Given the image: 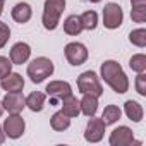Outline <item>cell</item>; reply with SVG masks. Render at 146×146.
<instances>
[{"instance_id": "6da1fadb", "label": "cell", "mask_w": 146, "mask_h": 146, "mask_svg": "<svg viewBox=\"0 0 146 146\" xmlns=\"http://www.w3.org/2000/svg\"><path fill=\"white\" fill-rule=\"evenodd\" d=\"M100 72H102V78L103 81L119 95L125 93L129 90V79L125 76V72L122 70L120 64L115 62V60H105L100 67Z\"/></svg>"}, {"instance_id": "7a4b0ae2", "label": "cell", "mask_w": 146, "mask_h": 146, "mask_svg": "<svg viewBox=\"0 0 146 146\" xmlns=\"http://www.w3.org/2000/svg\"><path fill=\"white\" fill-rule=\"evenodd\" d=\"M65 9V0H45L43 5V26L48 31H53L58 26V19Z\"/></svg>"}, {"instance_id": "3957f363", "label": "cell", "mask_w": 146, "mask_h": 146, "mask_svg": "<svg viewBox=\"0 0 146 146\" xmlns=\"http://www.w3.org/2000/svg\"><path fill=\"white\" fill-rule=\"evenodd\" d=\"M53 74V62L46 57H38L28 65V76L33 83L40 84Z\"/></svg>"}, {"instance_id": "277c9868", "label": "cell", "mask_w": 146, "mask_h": 146, "mask_svg": "<svg viewBox=\"0 0 146 146\" xmlns=\"http://www.w3.org/2000/svg\"><path fill=\"white\" fill-rule=\"evenodd\" d=\"M78 90L83 95H93L96 98L103 95V88L100 84V79L93 70H86L78 78Z\"/></svg>"}, {"instance_id": "5b68a950", "label": "cell", "mask_w": 146, "mask_h": 146, "mask_svg": "<svg viewBox=\"0 0 146 146\" xmlns=\"http://www.w3.org/2000/svg\"><path fill=\"white\" fill-rule=\"evenodd\" d=\"M124 21V12H122V7L119 4H107L103 7V24L105 28L108 29H117Z\"/></svg>"}, {"instance_id": "8992f818", "label": "cell", "mask_w": 146, "mask_h": 146, "mask_svg": "<svg viewBox=\"0 0 146 146\" xmlns=\"http://www.w3.org/2000/svg\"><path fill=\"white\" fill-rule=\"evenodd\" d=\"M5 136H9L11 139H17L23 136L24 129H26V122L24 119L19 115V113H11L5 120H4V125H2Z\"/></svg>"}, {"instance_id": "52a82bcc", "label": "cell", "mask_w": 146, "mask_h": 146, "mask_svg": "<svg viewBox=\"0 0 146 146\" xmlns=\"http://www.w3.org/2000/svg\"><path fill=\"white\" fill-rule=\"evenodd\" d=\"M65 58L70 65H81L88 58V50L83 43L72 41V43L65 45Z\"/></svg>"}, {"instance_id": "ba28073f", "label": "cell", "mask_w": 146, "mask_h": 146, "mask_svg": "<svg viewBox=\"0 0 146 146\" xmlns=\"http://www.w3.org/2000/svg\"><path fill=\"white\" fill-rule=\"evenodd\" d=\"M108 141H110L112 146H129V144H132V143L141 144L139 141L134 139V134H132V131H131L127 125H120V127L113 129Z\"/></svg>"}, {"instance_id": "9c48e42d", "label": "cell", "mask_w": 146, "mask_h": 146, "mask_svg": "<svg viewBox=\"0 0 146 146\" xmlns=\"http://www.w3.org/2000/svg\"><path fill=\"white\" fill-rule=\"evenodd\" d=\"M4 110H7L9 113H21L23 108L26 107V98L23 96L21 91H9L4 100H2Z\"/></svg>"}, {"instance_id": "30bf717a", "label": "cell", "mask_w": 146, "mask_h": 146, "mask_svg": "<svg viewBox=\"0 0 146 146\" xmlns=\"http://www.w3.org/2000/svg\"><path fill=\"white\" fill-rule=\"evenodd\" d=\"M46 95L52 98V102H57V100H64L65 96L72 95V88L69 83L65 81H50L46 84Z\"/></svg>"}, {"instance_id": "8fae6325", "label": "cell", "mask_w": 146, "mask_h": 146, "mask_svg": "<svg viewBox=\"0 0 146 146\" xmlns=\"http://www.w3.org/2000/svg\"><path fill=\"white\" fill-rule=\"evenodd\" d=\"M103 134H105V122L102 119H95V115L90 119L88 125H86V131H84V137L86 141L90 143H98L103 139Z\"/></svg>"}, {"instance_id": "7c38bea8", "label": "cell", "mask_w": 146, "mask_h": 146, "mask_svg": "<svg viewBox=\"0 0 146 146\" xmlns=\"http://www.w3.org/2000/svg\"><path fill=\"white\" fill-rule=\"evenodd\" d=\"M0 86H2L4 91H23L24 88V79L21 74H17V72H11V74H7L4 79H0Z\"/></svg>"}, {"instance_id": "4fadbf2b", "label": "cell", "mask_w": 146, "mask_h": 146, "mask_svg": "<svg viewBox=\"0 0 146 146\" xmlns=\"http://www.w3.org/2000/svg\"><path fill=\"white\" fill-rule=\"evenodd\" d=\"M29 55H31L29 45L19 41V43H16V45L12 46V50H11V62L16 64V65H23V64L29 58Z\"/></svg>"}, {"instance_id": "5bb4252c", "label": "cell", "mask_w": 146, "mask_h": 146, "mask_svg": "<svg viewBox=\"0 0 146 146\" xmlns=\"http://www.w3.org/2000/svg\"><path fill=\"white\" fill-rule=\"evenodd\" d=\"M31 14H33L31 5L26 4V2H19V4H16L14 9H12V19H14L16 23H19V24L28 23V21L31 19Z\"/></svg>"}, {"instance_id": "9a60e30c", "label": "cell", "mask_w": 146, "mask_h": 146, "mask_svg": "<svg viewBox=\"0 0 146 146\" xmlns=\"http://www.w3.org/2000/svg\"><path fill=\"white\" fill-rule=\"evenodd\" d=\"M62 112L65 115H69L70 119L72 117H78L81 113V108H79V100L74 96V95H69L62 100Z\"/></svg>"}, {"instance_id": "2e32d148", "label": "cell", "mask_w": 146, "mask_h": 146, "mask_svg": "<svg viewBox=\"0 0 146 146\" xmlns=\"http://www.w3.org/2000/svg\"><path fill=\"white\" fill-rule=\"evenodd\" d=\"M79 108L86 117H93L98 110V98L93 95H83V100L79 102Z\"/></svg>"}, {"instance_id": "e0dca14e", "label": "cell", "mask_w": 146, "mask_h": 146, "mask_svg": "<svg viewBox=\"0 0 146 146\" xmlns=\"http://www.w3.org/2000/svg\"><path fill=\"white\" fill-rule=\"evenodd\" d=\"M124 110H125V115L132 120V122H141L143 120V115H144V110L143 107L134 102V100H127L125 105H124Z\"/></svg>"}, {"instance_id": "ac0fdd59", "label": "cell", "mask_w": 146, "mask_h": 146, "mask_svg": "<svg viewBox=\"0 0 146 146\" xmlns=\"http://www.w3.org/2000/svg\"><path fill=\"white\" fill-rule=\"evenodd\" d=\"M45 100H46L45 93H41V91H33V93L26 98V107H28L31 112H41L43 107H45Z\"/></svg>"}, {"instance_id": "d6986e66", "label": "cell", "mask_w": 146, "mask_h": 146, "mask_svg": "<svg viewBox=\"0 0 146 146\" xmlns=\"http://www.w3.org/2000/svg\"><path fill=\"white\" fill-rule=\"evenodd\" d=\"M64 31L69 36H78L83 31V24H81V17L79 16H69L64 21Z\"/></svg>"}, {"instance_id": "ffe728a7", "label": "cell", "mask_w": 146, "mask_h": 146, "mask_svg": "<svg viewBox=\"0 0 146 146\" xmlns=\"http://www.w3.org/2000/svg\"><path fill=\"white\" fill-rule=\"evenodd\" d=\"M50 125H52L53 131H65V129H69V125H70V117L65 115V113L60 110V112H57V113L52 115Z\"/></svg>"}, {"instance_id": "44dd1931", "label": "cell", "mask_w": 146, "mask_h": 146, "mask_svg": "<svg viewBox=\"0 0 146 146\" xmlns=\"http://www.w3.org/2000/svg\"><path fill=\"white\" fill-rule=\"evenodd\" d=\"M120 115H122V110H120L117 105H108V107H105V110H103L102 120L105 122V125H110V124L117 122V120L120 119Z\"/></svg>"}, {"instance_id": "7402d4cb", "label": "cell", "mask_w": 146, "mask_h": 146, "mask_svg": "<svg viewBox=\"0 0 146 146\" xmlns=\"http://www.w3.org/2000/svg\"><path fill=\"white\" fill-rule=\"evenodd\" d=\"M81 17V24H83V29H95L96 24H98V14L95 11H86Z\"/></svg>"}, {"instance_id": "603a6c76", "label": "cell", "mask_w": 146, "mask_h": 146, "mask_svg": "<svg viewBox=\"0 0 146 146\" xmlns=\"http://www.w3.org/2000/svg\"><path fill=\"white\" fill-rule=\"evenodd\" d=\"M129 67L134 72H144L146 70V55H143V53L132 55L131 60H129Z\"/></svg>"}, {"instance_id": "cb8c5ba5", "label": "cell", "mask_w": 146, "mask_h": 146, "mask_svg": "<svg viewBox=\"0 0 146 146\" xmlns=\"http://www.w3.org/2000/svg\"><path fill=\"white\" fill-rule=\"evenodd\" d=\"M129 41L132 43V45H136V46H146V29H143V28H139V29H134V31H131V35H129Z\"/></svg>"}, {"instance_id": "d4e9b609", "label": "cell", "mask_w": 146, "mask_h": 146, "mask_svg": "<svg viewBox=\"0 0 146 146\" xmlns=\"http://www.w3.org/2000/svg\"><path fill=\"white\" fill-rule=\"evenodd\" d=\"M12 62L7 58V57H2L0 55V79H4L7 74H11L12 72Z\"/></svg>"}, {"instance_id": "484cf974", "label": "cell", "mask_w": 146, "mask_h": 146, "mask_svg": "<svg viewBox=\"0 0 146 146\" xmlns=\"http://www.w3.org/2000/svg\"><path fill=\"white\" fill-rule=\"evenodd\" d=\"M136 91L141 96H146V74H144V72H137V78H136Z\"/></svg>"}, {"instance_id": "4316f807", "label": "cell", "mask_w": 146, "mask_h": 146, "mask_svg": "<svg viewBox=\"0 0 146 146\" xmlns=\"http://www.w3.org/2000/svg\"><path fill=\"white\" fill-rule=\"evenodd\" d=\"M131 17L134 23H144L146 21V5L144 7H132Z\"/></svg>"}, {"instance_id": "83f0119b", "label": "cell", "mask_w": 146, "mask_h": 146, "mask_svg": "<svg viewBox=\"0 0 146 146\" xmlns=\"http://www.w3.org/2000/svg\"><path fill=\"white\" fill-rule=\"evenodd\" d=\"M9 38H11V29H9V26H7L5 23H0V48L5 46V43L9 41Z\"/></svg>"}, {"instance_id": "f1b7e54d", "label": "cell", "mask_w": 146, "mask_h": 146, "mask_svg": "<svg viewBox=\"0 0 146 146\" xmlns=\"http://www.w3.org/2000/svg\"><path fill=\"white\" fill-rule=\"evenodd\" d=\"M146 0H132V7H144Z\"/></svg>"}, {"instance_id": "f546056e", "label": "cell", "mask_w": 146, "mask_h": 146, "mask_svg": "<svg viewBox=\"0 0 146 146\" xmlns=\"http://www.w3.org/2000/svg\"><path fill=\"white\" fill-rule=\"evenodd\" d=\"M4 139H5V132H4V129L0 127V144L4 143Z\"/></svg>"}, {"instance_id": "4dcf8cb0", "label": "cell", "mask_w": 146, "mask_h": 146, "mask_svg": "<svg viewBox=\"0 0 146 146\" xmlns=\"http://www.w3.org/2000/svg\"><path fill=\"white\" fill-rule=\"evenodd\" d=\"M2 11H4V0H0V16H2Z\"/></svg>"}, {"instance_id": "1f68e13d", "label": "cell", "mask_w": 146, "mask_h": 146, "mask_svg": "<svg viewBox=\"0 0 146 146\" xmlns=\"http://www.w3.org/2000/svg\"><path fill=\"white\" fill-rule=\"evenodd\" d=\"M4 113V105H2V102H0V115Z\"/></svg>"}, {"instance_id": "d6a6232c", "label": "cell", "mask_w": 146, "mask_h": 146, "mask_svg": "<svg viewBox=\"0 0 146 146\" xmlns=\"http://www.w3.org/2000/svg\"><path fill=\"white\" fill-rule=\"evenodd\" d=\"M90 2H93V4H98V2H102V0H90Z\"/></svg>"}]
</instances>
